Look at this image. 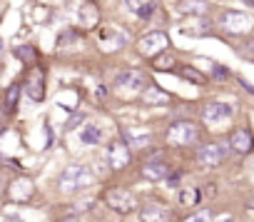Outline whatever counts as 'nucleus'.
Masks as SVG:
<instances>
[{"label": "nucleus", "mask_w": 254, "mask_h": 222, "mask_svg": "<svg viewBox=\"0 0 254 222\" xmlns=\"http://www.w3.org/2000/svg\"><path fill=\"white\" fill-rule=\"evenodd\" d=\"M92 180H95V175L90 172L87 165H67L58 177V187L63 192H77V190L90 187Z\"/></svg>", "instance_id": "obj_1"}, {"label": "nucleus", "mask_w": 254, "mask_h": 222, "mask_svg": "<svg viewBox=\"0 0 254 222\" xmlns=\"http://www.w3.org/2000/svg\"><path fill=\"white\" fill-rule=\"evenodd\" d=\"M197 140H199V128L192 120H175L167 128V143L170 145L187 148V145H194Z\"/></svg>", "instance_id": "obj_2"}, {"label": "nucleus", "mask_w": 254, "mask_h": 222, "mask_svg": "<svg viewBox=\"0 0 254 222\" xmlns=\"http://www.w3.org/2000/svg\"><path fill=\"white\" fill-rule=\"evenodd\" d=\"M105 202L110 210H115L117 215H130L135 212L140 205H137V197L130 192V190H125V187H110L105 192Z\"/></svg>", "instance_id": "obj_3"}, {"label": "nucleus", "mask_w": 254, "mask_h": 222, "mask_svg": "<svg viewBox=\"0 0 254 222\" xmlns=\"http://www.w3.org/2000/svg\"><path fill=\"white\" fill-rule=\"evenodd\" d=\"M217 25L224 30V33H232V35H244L252 30V15L244 13V10H227L219 15Z\"/></svg>", "instance_id": "obj_4"}, {"label": "nucleus", "mask_w": 254, "mask_h": 222, "mask_svg": "<svg viewBox=\"0 0 254 222\" xmlns=\"http://www.w3.org/2000/svg\"><path fill=\"white\" fill-rule=\"evenodd\" d=\"M167 48H170V38H167L165 30H155V33L140 38V43H137V53H140L142 58H152V60H155L157 55L167 53Z\"/></svg>", "instance_id": "obj_5"}, {"label": "nucleus", "mask_w": 254, "mask_h": 222, "mask_svg": "<svg viewBox=\"0 0 254 222\" xmlns=\"http://www.w3.org/2000/svg\"><path fill=\"white\" fill-rule=\"evenodd\" d=\"M224 157H227V145L224 143H207V145H202L197 150V162L202 167H209V170L222 165Z\"/></svg>", "instance_id": "obj_6"}, {"label": "nucleus", "mask_w": 254, "mask_h": 222, "mask_svg": "<svg viewBox=\"0 0 254 222\" xmlns=\"http://www.w3.org/2000/svg\"><path fill=\"white\" fill-rule=\"evenodd\" d=\"M199 115H202L204 123L219 125V123H227V120L234 115V107L227 105V102H207V105L199 110Z\"/></svg>", "instance_id": "obj_7"}, {"label": "nucleus", "mask_w": 254, "mask_h": 222, "mask_svg": "<svg viewBox=\"0 0 254 222\" xmlns=\"http://www.w3.org/2000/svg\"><path fill=\"white\" fill-rule=\"evenodd\" d=\"M147 80L140 70L135 68H125L115 75V87H125V90H145Z\"/></svg>", "instance_id": "obj_8"}, {"label": "nucleus", "mask_w": 254, "mask_h": 222, "mask_svg": "<svg viewBox=\"0 0 254 222\" xmlns=\"http://www.w3.org/2000/svg\"><path fill=\"white\" fill-rule=\"evenodd\" d=\"M229 148L237 152V155H249L254 150V135L249 128H237L232 135H229Z\"/></svg>", "instance_id": "obj_9"}, {"label": "nucleus", "mask_w": 254, "mask_h": 222, "mask_svg": "<svg viewBox=\"0 0 254 222\" xmlns=\"http://www.w3.org/2000/svg\"><path fill=\"white\" fill-rule=\"evenodd\" d=\"M140 220L142 222H170L172 212H170V207L165 202H147L140 210Z\"/></svg>", "instance_id": "obj_10"}, {"label": "nucleus", "mask_w": 254, "mask_h": 222, "mask_svg": "<svg viewBox=\"0 0 254 222\" xmlns=\"http://www.w3.org/2000/svg\"><path fill=\"white\" fill-rule=\"evenodd\" d=\"M110 165H112V170H125L127 165H130V160H132V155H130V148H127V143L125 140H115L112 145H110Z\"/></svg>", "instance_id": "obj_11"}, {"label": "nucleus", "mask_w": 254, "mask_h": 222, "mask_svg": "<svg viewBox=\"0 0 254 222\" xmlns=\"http://www.w3.org/2000/svg\"><path fill=\"white\" fill-rule=\"evenodd\" d=\"M140 175H142L145 180H150V182H162V180L170 177V165L152 160V162H145V165L140 167Z\"/></svg>", "instance_id": "obj_12"}, {"label": "nucleus", "mask_w": 254, "mask_h": 222, "mask_svg": "<svg viewBox=\"0 0 254 222\" xmlns=\"http://www.w3.org/2000/svg\"><path fill=\"white\" fill-rule=\"evenodd\" d=\"M100 38H102V43H105V50H120V48H125L127 45V33H122L120 28H105L102 33H100Z\"/></svg>", "instance_id": "obj_13"}, {"label": "nucleus", "mask_w": 254, "mask_h": 222, "mask_svg": "<svg viewBox=\"0 0 254 222\" xmlns=\"http://www.w3.org/2000/svg\"><path fill=\"white\" fill-rule=\"evenodd\" d=\"M25 90H28V95H30L35 102H40V100L45 97V75H43V70H33V73L28 75Z\"/></svg>", "instance_id": "obj_14"}, {"label": "nucleus", "mask_w": 254, "mask_h": 222, "mask_svg": "<svg viewBox=\"0 0 254 222\" xmlns=\"http://www.w3.org/2000/svg\"><path fill=\"white\" fill-rule=\"evenodd\" d=\"M122 138H125V143H130V145L145 148V145H150L152 133H150V130H137V133H132V130H122Z\"/></svg>", "instance_id": "obj_15"}, {"label": "nucleus", "mask_w": 254, "mask_h": 222, "mask_svg": "<svg viewBox=\"0 0 254 222\" xmlns=\"http://www.w3.org/2000/svg\"><path fill=\"white\" fill-rule=\"evenodd\" d=\"M177 200H180L182 207H197L199 200H202V190L199 187H185V190H180Z\"/></svg>", "instance_id": "obj_16"}, {"label": "nucleus", "mask_w": 254, "mask_h": 222, "mask_svg": "<svg viewBox=\"0 0 254 222\" xmlns=\"http://www.w3.org/2000/svg\"><path fill=\"white\" fill-rule=\"evenodd\" d=\"M10 195H13V200H18V202H23V200H28L30 195H33V182L30 180H18L15 185H13V190H10Z\"/></svg>", "instance_id": "obj_17"}, {"label": "nucleus", "mask_w": 254, "mask_h": 222, "mask_svg": "<svg viewBox=\"0 0 254 222\" xmlns=\"http://www.w3.org/2000/svg\"><path fill=\"white\" fill-rule=\"evenodd\" d=\"M142 97H145V102H160V105L170 102V95H167L165 90L155 87V85H147V87L142 90Z\"/></svg>", "instance_id": "obj_18"}, {"label": "nucleus", "mask_w": 254, "mask_h": 222, "mask_svg": "<svg viewBox=\"0 0 254 222\" xmlns=\"http://www.w3.org/2000/svg\"><path fill=\"white\" fill-rule=\"evenodd\" d=\"M97 18H100V13H97V8H95L92 3L82 5V10H80V25H82V28H92V25L97 23Z\"/></svg>", "instance_id": "obj_19"}, {"label": "nucleus", "mask_w": 254, "mask_h": 222, "mask_svg": "<svg viewBox=\"0 0 254 222\" xmlns=\"http://www.w3.org/2000/svg\"><path fill=\"white\" fill-rule=\"evenodd\" d=\"M185 80H190V82H194V85H204L207 82V75H202L199 70H194L192 65H180V70H177Z\"/></svg>", "instance_id": "obj_20"}, {"label": "nucleus", "mask_w": 254, "mask_h": 222, "mask_svg": "<svg viewBox=\"0 0 254 222\" xmlns=\"http://www.w3.org/2000/svg\"><path fill=\"white\" fill-rule=\"evenodd\" d=\"M13 53H15V58H18V60H23L25 65H33V63L38 60V50H35L33 45H18Z\"/></svg>", "instance_id": "obj_21"}, {"label": "nucleus", "mask_w": 254, "mask_h": 222, "mask_svg": "<svg viewBox=\"0 0 254 222\" xmlns=\"http://www.w3.org/2000/svg\"><path fill=\"white\" fill-rule=\"evenodd\" d=\"M80 140H82L85 145H97V143L102 140V130L95 128V125H85L82 133H80Z\"/></svg>", "instance_id": "obj_22"}, {"label": "nucleus", "mask_w": 254, "mask_h": 222, "mask_svg": "<svg viewBox=\"0 0 254 222\" xmlns=\"http://www.w3.org/2000/svg\"><path fill=\"white\" fill-rule=\"evenodd\" d=\"M20 92H23V85H20V82H13V85L8 87V95H5V110H15V107H18Z\"/></svg>", "instance_id": "obj_23"}, {"label": "nucleus", "mask_w": 254, "mask_h": 222, "mask_svg": "<svg viewBox=\"0 0 254 222\" xmlns=\"http://www.w3.org/2000/svg\"><path fill=\"white\" fill-rule=\"evenodd\" d=\"M152 65H155V70H170L172 65H175V55L167 50V53H162V55H157L155 60H152Z\"/></svg>", "instance_id": "obj_24"}, {"label": "nucleus", "mask_w": 254, "mask_h": 222, "mask_svg": "<svg viewBox=\"0 0 254 222\" xmlns=\"http://www.w3.org/2000/svg\"><path fill=\"white\" fill-rule=\"evenodd\" d=\"M204 8H207V3H202V0H185L182 3V10L185 13H204Z\"/></svg>", "instance_id": "obj_25"}, {"label": "nucleus", "mask_w": 254, "mask_h": 222, "mask_svg": "<svg viewBox=\"0 0 254 222\" xmlns=\"http://www.w3.org/2000/svg\"><path fill=\"white\" fill-rule=\"evenodd\" d=\"M214 220V215L209 212V210H197L192 217H187L185 222H212Z\"/></svg>", "instance_id": "obj_26"}, {"label": "nucleus", "mask_w": 254, "mask_h": 222, "mask_svg": "<svg viewBox=\"0 0 254 222\" xmlns=\"http://www.w3.org/2000/svg\"><path fill=\"white\" fill-rule=\"evenodd\" d=\"M212 77H219V80H227V77H229V70H227L224 65H214V68H212Z\"/></svg>", "instance_id": "obj_27"}, {"label": "nucleus", "mask_w": 254, "mask_h": 222, "mask_svg": "<svg viewBox=\"0 0 254 222\" xmlns=\"http://www.w3.org/2000/svg\"><path fill=\"white\" fill-rule=\"evenodd\" d=\"M82 120H85V115H72V118L67 120V125H65V128H67V130H75V128H77Z\"/></svg>", "instance_id": "obj_28"}, {"label": "nucleus", "mask_w": 254, "mask_h": 222, "mask_svg": "<svg viewBox=\"0 0 254 222\" xmlns=\"http://www.w3.org/2000/svg\"><path fill=\"white\" fill-rule=\"evenodd\" d=\"M180 177H182V172H170V177L165 180V185L167 187H175V185H180Z\"/></svg>", "instance_id": "obj_29"}, {"label": "nucleus", "mask_w": 254, "mask_h": 222, "mask_svg": "<svg viewBox=\"0 0 254 222\" xmlns=\"http://www.w3.org/2000/svg\"><path fill=\"white\" fill-rule=\"evenodd\" d=\"M90 205H95V200H92V197H90V200L77 202V205H75V212H85V210H90Z\"/></svg>", "instance_id": "obj_30"}, {"label": "nucleus", "mask_w": 254, "mask_h": 222, "mask_svg": "<svg viewBox=\"0 0 254 222\" xmlns=\"http://www.w3.org/2000/svg\"><path fill=\"white\" fill-rule=\"evenodd\" d=\"M212 222H232V215H229V212H222V215H217Z\"/></svg>", "instance_id": "obj_31"}, {"label": "nucleus", "mask_w": 254, "mask_h": 222, "mask_svg": "<svg viewBox=\"0 0 254 222\" xmlns=\"http://www.w3.org/2000/svg\"><path fill=\"white\" fill-rule=\"evenodd\" d=\"M5 222H23L20 217H15V215H10V217H5Z\"/></svg>", "instance_id": "obj_32"}, {"label": "nucleus", "mask_w": 254, "mask_h": 222, "mask_svg": "<svg viewBox=\"0 0 254 222\" xmlns=\"http://www.w3.org/2000/svg\"><path fill=\"white\" fill-rule=\"evenodd\" d=\"M60 222H77L75 217H67V220H60Z\"/></svg>", "instance_id": "obj_33"}, {"label": "nucleus", "mask_w": 254, "mask_h": 222, "mask_svg": "<svg viewBox=\"0 0 254 222\" xmlns=\"http://www.w3.org/2000/svg\"><path fill=\"white\" fill-rule=\"evenodd\" d=\"M0 55H3V40H0Z\"/></svg>", "instance_id": "obj_34"}, {"label": "nucleus", "mask_w": 254, "mask_h": 222, "mask_svg": "<svg viewBox=\"0 0 254 222\" xmlns=\"http://www.w3.org/2000/svg\"><path fill=\"white\" fill-rule=\"evenodd\" d=\"M249 5H254V0H249Z\"/></svg>", "instance_id": "obj_35"}, {"label": "nucleus", "mask_w": 254, "mask_h": 222, "mask_svg": "<svg viewBox=\"0 0 254 222\" xmlns=\"http://www.w3.org/2000/svg\"><path fill=\"white\" fill-rule=\"evenodd\" d=\"M0 133H3V128H0Z\"/></svg>", "instance_id": "obj_36"}]
</instances>
